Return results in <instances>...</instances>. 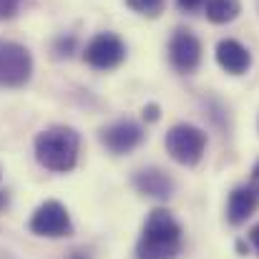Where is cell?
<instances>
[{"label": "cell", "mask_w": 259, "mask_h": 259, "mask_svg": "<svg viewBox=\"0 0 259 259\" xmlns=\"http://www.w3.org/2000/svg\"><path fill=\"white\" fill-rule=\"evenodd\" d=\"M35 159L43 169L56 174L71 171L78 161L81 136L71 126H51L35 136Z\"/></svg>", "instance_id": "obj_1"}, {"label": "cell", "mask_w": 259, "mask_h": 259, "mask_svg": "<svg viewBox=\"0 0 259 259\" xmlns=\"http://www.w3.org/2000/svg\"><path fill=\"white\" fill-rule=\"evenodd\" d=\"M181 252V227L166 209H154L141 229L136 257L139 259H174Z\"/></svg>", "instance_id": "obj_2"}, {"label": "cell", "mask_w": 259, "mask_h": 259, "mask_svg": "<svg viewBox=\"0 0 259 259\" xmlns=\"http://www.w3.org/2000/svg\"><path fill=\"white\" fill-rule=\"evenodd\" d=\"M206 149V134L191 123H179L166 134V151L176 164L196 166Z\"/></svg>", "instance_id": "obj_3"}, {"label": "cell", "mask_w": 259, "mask_h": 259, "mask_svg": "<svg viewBox=\"0 0 259 259\" xmlns=\"http://www.w3.org/2000/svg\"><path fill=\"white\" fill-rule=\"evenodd\" d=\"M28 229L35 234V237H48V239H61V237H68L73 234V224H71V217H68V209L51 199V201H43L30 222H28Z\"/></svg>", "instance_id": "obj_4"}, {"label": "cell", "mask_w": 259, "mask_h": 259, "mask_svg": "<svg viewBox=\"0 0 259 259\" xmlns=\"http://www.w3.org/2000/svg\"><path fill=\"white\" fill-rule=\"evenodd\" d=\"M33 58L20 43H0V88H20L30 81Z\"/></svg>", "instance_id": "obj_5"}, {"label": "cell", "mask_w": 259, "mask_h": 259, "mask_svg": "<svg viewBox=\"0 0 259 259\" xmlns=\"http://www.w3.org/2000/svg\"><path fill=\"white\" fill-rule=\"evenodd\" d=\"M126 58V46L113 33H98L83 51V61L96 71H111Z\"/></svg>", "instance_id": "obj_6"}, {"label": "cell", "mask_w": 259, "mask_h": 259, "mask_svg": "<svg viewBox=\"0 0 259 259\" xmlns=\"http://www.w3.org/2000/svg\"><path fill=\"white\" fill-rule=\"evenodd\" d=\"M144 141V128L131 121V118H121L113 121L111 126H106L101 131V144L111 151V154H128L134 151L139 144Z\"/></svg>", "instance_id": "obj_7"}, {"label": "cell", "mask_w": 259, "mask_h": 259, "mask_svg": "<svg viewBox=\"0 0 259 259\" xmlns=\"http://www.w3.org/2000/svg\"><path fill=\"white\" fill-rule=\"evenodd\" d=\"M169 61L179 73H191L201 63V43L191 30H176L169 40Z\"/></svg>", "instance_id": "obj_8"}, {"label": "cell", "mask_w": 259, "mask_h": 259, "mask_svg": "<svg viewBox=\"0 0 259 259\" xmlns=\"http://www.w3.org/2000/svg\"><path fill=\"white\" fill-rule=\"evenodd\" d=\"M134 186L139 194L144 196H151V199H159V201H166L171 199L174 191H176V184L166 171L156 169V166H149V169H141L134 176Z\"/></svg>", "instance_id": "obj_9"}, {"label": "cell", "mask_w": 259, "mask_h": 259, "mask_svg": "<svg viewBox=\"0 0 259 259\" xmlns=\"http://www.w3.org/2000/svg\"><path fill=\"white\" fill-rule=\"evenodd\" d=\"M217 63H219L227 73L242 76V73L249 71L252 56H249V51H247L239 40L224 38V40H219V46H217Z\"/></svg>", "instance_id": "obj_10"}, {"label": "cell", "mask_w": 259, "mask_h": 259, "mask_svg": "<svg viewBox=\"0 0 259 259\" xmlns=\"http://www.w3.org/2000/svg\"><path fill=\"white\" fill-rule=\"evenodd\" d=\"M259 206V189L249 186H237L229 194V204H227V219L232 224H244Z\"/></svg>", "instance_id": "obj_11"}, {"label": "cell", "mask_w": 259, "mask_h": 259, "mask_svg": "<svg viewBox=\"0 0 259 259\" xmlns=\"http://www.w3.org/2000/svg\"><path fill=\"white\" fill-rule=\"evenodd\" d=\"M239 10H242V3L239 0H204V13L217 25L232 23L239 15Z\"/></svg>", "instance_id": "obj_12"}, {"label": "cell", "mask_w": 259, "mask_h": 259, "mask_svg": "<svg viewBox=\"0 0 259 259\" xmlns=\"http://www.w3.org/2000/svg\"><path fill=\"white\" fill-rule=\"evenodd\" d=\"M126 5L141 15H149V18H159L164 13V0H126Z\"/></svg>", "instance_id": "obj_13"}, {"label": "cell", "mask_w": 259, "mask_h": 259, "mask_svg": "<svg viewBox=\"0 0 259 259\" xmlns=\"http://www.w3.org/2000/svg\"><path fill=\"white\" fill-rule=\"evenodd\" d=\"M15 13H18L15 3H10V0H0V20H10V18H15Z\"/></svg>", "instance_id": "obj_14"}, {"label": "cell", "mask_w": 259, "mask_h": 259, "mask_svg": "<svg viewBox=\"0 0 259 259\" xmlns=\"http://www.w3.org/2000/svg\"><path fill=\"white\" fill-rule=\"evenodd\" d=\"M176 5H179V10H184V13H194V10L204 8V0H176Z\"/></svg>", "instance_id": "obj_15"}, {"label": "cell", "mask_w": 259, "mask_h": 259, "mask_svg": "<svg viewBox=\"0 0 259 259\" xmlns=\"http://www.w3.org/2000/svg\"><path fill=\"white\" fill-rule=\"evenodd\" d=\"M144 116H149V121H156V118H159V108L151 103V106H146V108H144Z\"/></svg>", "instance_id": "obj_16"}, {"label": "cell", "mask_w": 259, "mask_h": 259, "mask_svg": "<svg viewBox=\"0 0 259 259\" xmlns=\"http://www.w3.org/2000/svg\"><path fill=\"white\" fill-rule=\"evenodd\" d=\"M249 242H252V247L259 252V224L257 227H252V232H249Z\"/></svg>", "instance_id": "obj_17"}, {"label": "cell", "mask_w": 259, "mask_h": 259, "mask_svg": "<svg viewBox=\"0 0 259 259\" xmlns=\"http://www.w3.org/2000/svg\"><path fill=\"white\" fill-rule=\"evenodd\" d=\"M252 186L259 189V161L254 164V169H252Z\"/></svg>", "instance_id": "obj_18"}, {"label": "cell", "mask_w": 259, "mask_h": 259, "mask_svg": "<svg viewBox=\"0 0 259 259\" xmlns=\"http://www.w3.org/2000/svg\"><path fill=\"white\" fill-rule=\"evenodd\" d=\"M68 259H86V254H81V252H73Z\"/></svg>", "instance_id": "obj_19"}, {"label": "cell", "mask_w": 259, "mask_h": 259, "mask_svg": "<svg viewBox=\"0 0 259 259\" xmlns=\"http://www.w3.org/2000/svg\"><path fill=\"white\" fill-rule=\"evenodd\" d=\"M3 201H5V194H3V191H0V204H3Z\"/></svg>", "instance_id": "obj_20"}, {"label": "cell", "mask_w": 259, "mask_h": 259, "mask_svg": "<svg viewBox=\"0 0 259 259\" xmlns=\"http://www.w3.org/2000/svg\"><path fill=\"white\" fill-rule=\"evenodd\" d=\"M10 3H18V0H10Z\"/></svg>", "instance_id": "obj_21"}]
</instances>
